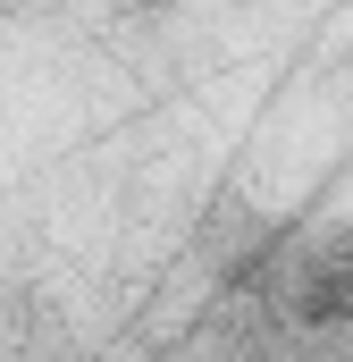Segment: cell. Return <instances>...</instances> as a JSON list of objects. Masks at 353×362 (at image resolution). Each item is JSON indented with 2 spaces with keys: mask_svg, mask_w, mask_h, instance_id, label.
Instances as JSON below:
<instances>
[{
  "mask_svg": "<svg viewBox=\"0 0 353 362\" xmlns=\"http://www.w3.org/2000/svg\"><path fill=\"white\" fill-rule=\"evenodd\" d=\"M277 303H286L303 329H353V228L294 236V262H286Z\"/></svg>",
  "mask_w": 353,
  "mask_h": 362,
  "instance_id": "1",
  "label": "cell"
}]
</instances>
